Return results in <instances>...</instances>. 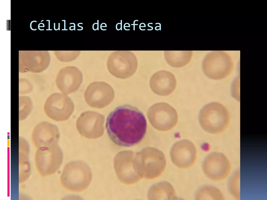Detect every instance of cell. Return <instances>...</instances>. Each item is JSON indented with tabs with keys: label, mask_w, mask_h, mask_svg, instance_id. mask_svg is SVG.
<instances>
[{
	"label": "cell",
	"mask_w": 267,
	"mask_h": 200,
	"mask_svg": "<svg viewBox=\"0 0 267 200\" xmlns=\"http://www.w3.org/2000/svg\"><path fill=\"white\" fill-rule=\"evenodd\" d=\"M92 179V172L89 166L83 161L76 160L66 165L60 180L62 186L65 189L78 192L86 189Z\"/></svg>",
	"instance_id": "cell-2"
},
{
	"label": "cell",
	"mask_w": 267,
	"mask_h": 200,
	"mask_svg": "<svg viewBox=\"0 0 267 200\" xmlns=\"http://www.w3.org/2000/svg\"><path fill=\"white\" fill-rule=\"evenodd\" d=\"M200 124L206 132L218 134L224 131L229 121V115L227 108L216 102L209 103L201 110L198 117Z\"/></svg>",
	"instance_id": "cell-3"
},
{
	"label": "cell",
	"mask_w": 267,
	"mask_h": 200,
	"mask_svg": "<svg viewBox=\"0 0 267 200\" xmlns=\"http://www.w3.org/2000/svg\"><path fill=\"white\" fill-rule=\"evenodd\" d=\"M196 156L197 150L195 145L187 140L176 142L170 151L172 162L180 168H186L192 166L196 160Z\"/></svg>",
	"instance_id": "cell-10"
},
{
	"label": "cell",
	"mask_w": 267,
	"mask_h": 200,
	"mask_svg": "<svg viewBox=\"0 0 267 200\" xmlns=\"http://www.w3.org/2000/svg\"><path fill=\"white\" fill-rule=\"evenodd\" d=\"M154 123L156 128L162 131H168L177 124L178 120L176 110L168 104L161 102L154 105Z\"/></svg>",
	"instance_id": "cell-13"
},
{
	"label": "cell",
	"mask_w": 267,
	"mask_h": 200,
	"mask_svg": "<svg viewBox=\"0 0 267 200\" xmlns=\"http://www.w3.org/2000/svg\"><path fill=\"white\" fill-rule=\"evenodd\" d=\"M203 71L210 79L219 80L231 74L234 68L233 61L229 55L222 51H212L207 54L202 64Z\"/></svg>",
	"instance_id": "cell-4"
},
{
	"label": "cell",
	"mask_w": 267,
	"mask_h": 200,
	"mask_svg": "<svg viewBox=\"0 0 267 200\" xmlns=\"http://www.w3.org/2000/svg\"><path fill=\"white\" fill-rule=\"evenodd\" d=\"M83 80L82 72L77 67L67 66L61 69L56 77L57 86L63 93L67 95L77 91Z\"/></svg>",
	"instance_id": "cell-12"
},
{
	"label": "cell",
	"mask_w": 267,
	"mask_h": 200,
	"mask_svg": "<svg viewBox=\"0 0 267 200\" xmlns=\"http://www.w3.org/2000/svg\"><path fill=\"white\" fill-rule=\"evenodd\" d=\"M85 101L91 107L102 108L113 100L114 91L112 87L106 83L94 82L87 86L84 93Z\"/></svg>",
	"instance_id": "cell-8"
},
{
	"label": "cell",
	"mask_w": 267,
	"mask_h": 200,
	"mask_svg": "<svg viewBox=\"0 0 267 200\" xmlns=\"http://www.w3.org/2000/svg\"><path fill=\"white\" fill-rule=\"evenodd\" d=\"M157 197L164 200H176L178 198L172 185L167 182H161L156 185Z\"/></svg>",
	"instance_id": "cell-18"
},
{
	"label": "cell",
	"mask_w": 267,
	"mask_h": 200,
	"mask_svg": "<svg viewBox=\"0 0 267 200\" xmlns=\"http://www.w3.org/2000/svg\"><path fill=\"white\" fill-rule=\"evenodd\" d=\"M121 23L120 24H121V27H120V28L121 29V30H122V20H121V23Z\"/></svg>",
	"instance_id": "cell-23"
},
{
	"label": "cell",
	"mask_w": 267,
	"mask_h": 200,
	"mask_svg": "<svg viewBox=\"0 0 267 200\" xmlns=\"http://www.w3.org/2000/svg\"><path fill=\"white\" fill-rule=\"evenodd\" d=\"M104 121V116L102 114L94 111H86L77 119L76 127L82 136L88 139H95L103 134Z\"/></svg>",
	"instance_id": "cell-7"
},
{
	"label": "cell",
	"mask_w": 267,
	"mask_h": 200,
	"mask_svg": "<svg viewBox=\"0 0 267 200\" xmlns=\"http://www.w3.org/2000/svg\"><path fill=\"white\" fill-rule=\"evenodd\" d=\"M135 57L131 53L118 52L111 54L107 63L108 69L115 77L126 79L132 76L137 67Z\"/></svg>",
	"instance_id": "cell-6"
},
{
	"label": "cell",
	"mask_w": 267,
	"mask_h": 200,
	"mask_svg": "<svg viewBox=\"0 0 267 200\" xmlns=\"http://www.w3.org/2000/svg\"><path fill=\"white\" fill-rule=\"evenodd\" d=\"M192 55V52L191 51H166L165 57L167 62L170 66L175 67H180L189 63Z\"/></svg>",
	"instance_id": "cell-16"
},
{
	"label": "cell",
	"mask_w": 267,
	"mask_h": 200,
	"mask_svg": "<svg viewBox=\"0 0 267 200\" xmlns=\"http://www.w3.org/2000/svg\"><path fill=\"white\" fill-rule=\"evenodd\" d=\"M108 135L115 144L125 147L138 144L144 139L147 122L142 112L130 104L116 107L107 116L105 126Z\"/></svg>",
	"instance_id": "cell-1"
},
{
	"label": "cell",
	"mask_w": 267,
	"mask_h": 200,
	"mask_svg": "<svg viewBox=\"0 0 267 200\" xmlns=\"http://www.w3.org/2000/svg\"><path fill=\"white\" fill-rule=\"evenodd\" d=\"M33 107L32 102L29 97L27 96H20L19 98V120L22 121L26 119L31 114Z\"/></svg>",
	"instance_id": "cell-19"
},
{
	"label": "cell",
	"mask_w": 267,
	"mask_h": 200,
	"mask_svg": "<svg viewBox=\"0 0 267 200\" xmlns=\"http://www.w3.org/2000/svg\"><path fill=\"white\" fill-rule=\"evenodd\" d=\"M44 21V20H43L41 21V22H42V21Z\"/></svg>",
	"instance_id": "cell-25"
},
{
	"label": "cell",
	"mask_w": 267,
	"mask_h": 200,
	"mask_svg": "<svg viewBox=\"0 0 267 200\" xmlns=\"http://www.w3.org/2000/svg\"><path fill=\"white\" fill-rule=\"evenodd\" d=\"M153 24V23H149L148 24V27H151V29H147V30H153V27H152V26H149V24Z\"/></svg>",
	"instance_id": "cell-21"
},
{
	"label": "cell",
	"mask_w": 267,
	"mask_h": 200,
	"mask_svg": "<svg viewBox=\"0 0 267 200\" xmlns=\"http://www.w3.org/2000/svg\"><path fill=\"white\" fill-rule=\"evenodd\" d=\"M49 63L50 60L47 55L24 56L19 62V72H40L46 69Z\"/></svg>",
	"instance_id": "cell-15"
},
{
	"label": "cell",
	"mask_w": 267,
	"mask_h": 200,
	"mask_svg": "<svg viewBox=\"0 0 267 200\" xmlns=\"http://www.w3.org/2000/svg\"><path fill=\"white\" fill-rule=\"evenodd\" d=\"M197 200H223L224 197L218 189L210 186H204L199 190L196 195Z\"/></svg>",
	"instance_id": "cell-17"
},
{
	"label": "cell",
	"mask_w": 267,
	"mask_h": 200,
	"mask_svg": "<svg viewBox=\"0 0 267 200\" xmlns=\"http://www.w3.org/2000/svg\"><path fill=\"white\" fill-rule=\"evenodd\" d=\"M59 138V132L57 126L47 121L37 124L31 134L32 142L38 148L58 144Z\"/></svg>",
	"instance_id": "cell-11"
},
{
	"label": "cell",
	"mask_w": 267,
	"mask_h": 200,
	"mask_svg": "<svg viewBox=\"0 0 267 200\" xmlns=\"http://www.w3.org/2000/svg\"><path fill=\"white\" fill-rule=\"evenodd\" d=\"M202 167L206 176L215 181L226 178L231 170L230 164L227 158L223 153L217 152L212 153L206 157Z\"/></svg>",
	"instance_id": "cell-9"
},
{
	"label": "cell",
	"mask_w": 267,
	"mask_h": 200,
	"mask_svg": "<svg viewBox=\"0 0 267 200\" xmlns=\"http://www.w3.org/2000/svg\"><path fill=\"white\" fill-rule=\"evenodd\" d=\"M73 102L69 97L60 93H54L47 98L44 110L49 118L56 121L67 120L74 110Z\"/></svg>",
	"instance_id": "cell-5"
},
{
	"label": "cell",
	"mask_w": 267,
	"mask_h": 200,
	"mask_svg": "<svg viewBox=\"0 0 267 200\" xmlns=\"http://www.w3.org/2000/svg\"><path fill=\"white\" fill-rule=\"evenodd\" d=\"M46 21H50V20H47Z\"/></svg>",
	"instance_id": "cell-24"
},
{
	"label": "cell",
	"mask_w": 267,
	"mask_h": 200,
	"mask_svg": "<svg viewBox=\"0 0 267 200\" xmlns=\"http://www.w3.org/2000/svg\"><path fill=\"white\" fill-rule=\"evenodd\" d=\"M131 25H133L134 26V30H135V25H138V24H131Z\"/></svg>",
	"instance_id": "cell-22"
},
{
	"label": "cell",
	"mask_w": 267,
	"mask_h": 200,
	"mask_svg": "<svg viewBox=\"0 0 267 200\" xmlns=\"http://www.w3.org/2000/svg\"><path fill=\"white\" fill-rule=\"evenodd\" d=\"M33 22H37V21H32V22H31V23H30V28H31V29L32 30H37V29H32V26H31V24H32V23Z\"/></svg>",
	"instance_id": "cell-20"
},
{
	"label": "cell",
	"mask_w": 267,
	"mask_h": 200,
	"mask_svg": "<svg viewBox=\"0 0 267 200\" xmlns=\"http://www.w3.org/2000/svg\"><path fill=\"white\" fill-rule=\"evenodd\" d=\"M177 84L175 77L171 72L165 71H158L151 77L150 88L153 92L161 96H167L175 90Z\"/></svg>",
	"instance_id": "cell-14"
}]
</instances>
